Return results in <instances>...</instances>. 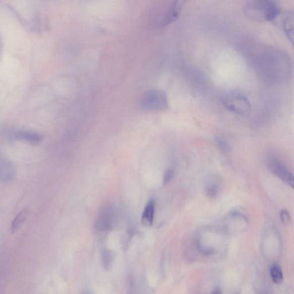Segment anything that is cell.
Listing matches in <instances>:
<instances>
[{
    "label": "cell",
    "instance_id": "1",
    "mask_svg": "<svg viewBox=\"0 0 294 294\" xmlns=\"http://www.w3.org/2000/svg\"><path fill=\"white\" fill-rule=\"evenodd\" d=\"M250 60L257 74L267 82L282 83L288 81L293 71L289 55L274 47L255 46Z\"/></svg>",
    "mask_w": 294,
    "mask_h": 294
},
{
    "label": "cell",
    "instance_id": "2",
    "mask_svg": "<svg viewBox=\"0 0 294 294\" xmlns=\"http://www.w3.org/2000/svg\"><path fill=\"white\" fill-rule=\"evenodd\" d=\"M244 12L250 19L256 21H274L281 12L280 5L271 0H253L245 6Z\"/></svg>",
    "mask_w": 294,
    "mask_h": 294
},
{
    "label": "cell",
    "instance_id": "3",
    "mask_svg": "<svg viewBox=\"0 0 294 294\" xmlns=\"http://www.w3.org/2000/svg\"><path fill=\"white\" fill-rule=\"evenodd\" d=\"M141 105L144 110L150 111H160L167 110L169 107L168 96L161 90H148L143 96Z\"/></svg>",
    "mask_w": 294,
    "mask_h": 294
},
{
    "label": "cell",
    "instance_id": "4",
    "mask_svg": "<svg viewBox=\"0 0 294 294\" xmlns=\"http://www.w3.org/2000/svg\"><path fill=\"white\" fill-rule=\"evenodd\" d=\"M223 104L228 110L241 115L247 114L251 108L247 97L238 92L227 94L223 98Z\"/></svg>",
    "mask_w": 294,
    "mask_h": 294
},
{
    "label": "cell",
    "instance_id": "5",
    "mask_svg": "<svg viewBox=\"0 0 294 294\" xmlns=\"http://www.w3.org/2000/svg\"><path fill=\"white\" fill-rule=\"evenodd\" d=\"M267 164L272 173L294 190V176L281 160L271 157L268 159Z\"/></svg>",
    "mask_w": 294,
    "mask_h": 294
},
{
    "label": "cell",
    "instance_id": "6",
    "mask_svg": "<svg viewBox=\"0 0 294 294\" xmlns=\"http://www.w3.org/2000/svg\"><path fill=\"white\" fill-rule=\"evenodd\" d=\"M115 219V213L111 207L105 206L101 210L96 220V227L98 230L106 231L113 227Z\"/></svg>",
    "mask_w": 294,
    "mask_h": 294
},
{
    "label": "cell",
    "instance_id": "7",
    "mask_svg": "<svg viewBox=\"0 0 294 294\" xmlns=\"http://www.w3.org/2000/svg\"><path fill=\"white\" fill-rule=\"evenodd\" d=\"M183 6L182 1L174 2L163 15L161 23L162 26L166 27L176 21L180 16Z\"/></svg>",
    "mask_w": 294,
    "mask_h": 294
},
{
    "label": "cell",
    "instance_id": "8",
    "mask_svg": "<svg viewBox=\"0 0 294 294\" xmlns=\"http://www.w3.org/2000/svg\"><path fill=\"white\" fill-rule=\"evenodd\" d=\"M15 169L8 160H1V180L2 182H9L12 181L15 176Z\"/></svg>",
    "mask_w": 294,
    "mask_h": 294
},
{
    "label": "cell",
    "instance_id": "9",
    "mask_svg": "<svg viewBox=\"0 0 294 294\" xmlns=\"http://www.w3.org/2000/svg\"><path fill=\"white\" fill-rule=\"evenodd\" d=\"M155 213V202L149 201L144 209L141 216V223L144 227H150L153 224Z\"/></svg>",
    "mask_w": 294,
    "mask_h": 294
},
{
    "label": "cell",
    "instance_id": "10",
    "mask_svg": "<svg viewBox=\"0 0 294 294\" xmlns=\"http://www.w3.org/2000/svg\"><path fill=\"white\" fill-rule=\"evenodd\" d=\"M283 28L287 37L294 46V11L286 14L283 21Z\"/></svg>",
    "mask_w": 294,
    "mask_h": 294
},
{
    "label": "cell",
    "instance_id": "11",
    "mask_svg": "<svg viewBox=\"0 0 294 294\" xmlns=\"http://www.w3.org/2000/svg\"><path fill=\"white\" fill-rule=\"evenodd\" d=\"M30 213V209L28 208H25L18 214L14 219L10 227V231L12 234H15L18 231L20 230L21 227L26 221L27 217Z\"/></svg>",
    "mask_w": 294,
    "mask_h": 294
},
{
    "label": "cell",
    "instance_id": "12",
    "mask_svg": "<svg viewBox=\"0 0 294 294\" xmlns=\"http://www.w3.org/2000/svg\"><path fill=\"white\" fill-rule=\"evenodd\" d=\"M220 184L219 180L216 177L210 178L206 181L205 191L207 196L210 198H215L219 193Z\"/></svg>",
    "mask_w": 294,
    "mask_h": 294
},
{
    "label": "cell",
    "instance_id": "13",
    "mask_svg": "<svg viewBox=\"0 0 294 294\" xmlns=\"http://www.w3.org/2000/svg\"><path fill=\"white\" fill-rule=\"evenodd\" d=\"M18 139L28 141L31 143H38L42 139L41 135L37 133L28 132H19L16 134Z\"/></svg>",
    "mask_w": 294,
    "mask_h": 294
},
{
    "label": "cell",
    "instance_id": "14",
    "mask_svg": "<svg viewBox=\"0 0 294 294\" xmlns=\"http://www.w3.org/2000/svg\"><path fill=\"white\" fill-rule=\"evenodd\" d=\"M272 281L277 285H281L283 281V275L281 268L277 264L272 265L270 270Z\"/></svg>",
    "mask_w": 294,
    "mask_h": 294
},
{
    "label": "cell",
    "instance_id": "15",
    "mask_svg": "<svg viewBox=\"0 0 294 294\" xmlns=\"http://www.w3.org/2000/svg\"><path fill=\"white\" fill-rule=\"evenodd\" d=\"M114 255L111 250L105 249L103 250L102 255H101V261H102L103 266L105 269H109L114 262Z\"/></svg>",
    "mask_w": 294,
    "mask_h": 294
},
{
    "label": "cell",
    "instance_id": "16",
    "mask_svg": "<svg viewBox=\"0 0 294 294\" xmlns=\"http://www.w3.org/2000/svg\"><path fill=\"white\" fill-rule=\"evenodd\" d=\"M281 219L282 223L285 226H288L291 223L292 217L290 213L287 210H283L281 212Z\"/></svg>",
    "mask_w": 294,
    "mask_h": 294
},
{
    "label": "cell",
    "instance_id": "17",
    "mask_svg": "<svg viewBox=\"0 0 294 294\" xmlns=\"http://www.w3.org/2000/svg\"><path fill=\"white\" fill-rule=\"evenodd\" d=\"M174 176V172L173 170H167L166 172L165 173L164 176H163V183L166 184L170 182L171 180L173 178Z\"/></svg>",
    "mask_w": 294,
    "mask_h": 294
},
{
    "label": "cell",
    "instance_id": "18",
    "mask_svg": "<svg viewBox=\"0 0 294 294\" xmlns=\"http://www.w3.org/2000/svg\"><path fill=\"white\" fill-rule=\"evenodd\" d=\"M211 294H223V293L220 289L216 288L213 290Z\"/></svg>",
    "mask_w": 294,
    "mask_h": 294
},
{
    "label": "cell",
    "instance_id": "19",
    "mask_svg": "<svg viewBox=\"0 0 294 294\" xmlns=\"http://www.w3.org/2000/svg\"><path fill=\"white\" fill-rule=\"evenodd\" d=\"M81 294H91L89 292H83Z\"/></svg>",
    "mask_w": 294,
    "mask_h": 294
},
{
    "label": "cell",
    "instance_id": "20",
    "mask_svg": "<svg viewBox=\"0 0 294 294\" xmlns=\"http://www.w3.org/2000/svg\"></svg>",
    "mask_w": 294,
    "mask_h": 294
}]
</instances>
